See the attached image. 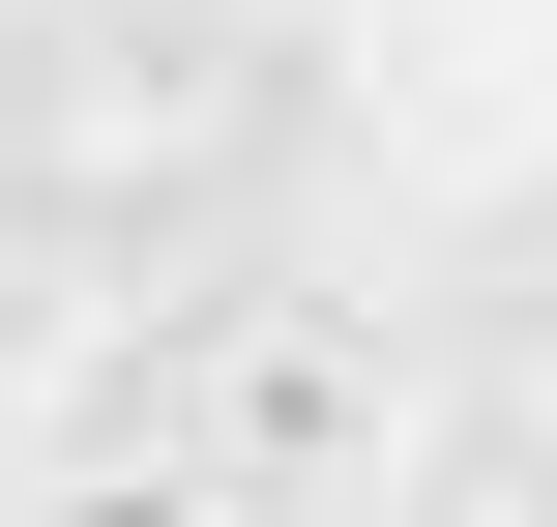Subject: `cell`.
<instances>
[{"instance_id":"cell-2","label":"cell","mask_w":557,"mask_h":527,"mask_svg":"<svg viewBox=\"0 0 557 527\" xmlns=\"http://www.w3.org/2000/svg\"><path fill=\"white\" fill-rule=\"evenodd\" d=\"M0 527H264V499H206L176 440H88V469H29V499H0Z\"/></svg>"},{"instance_id":"cell-1","label":"cell","mask_w":557,"mask_h":527,"mask_svg":"<svg viewBox=\"0 0 557 527\" xmlns=\"http://www.w3.org/2000/svg\"><path fill=\"white\" fill-rule=\"evenodd\" d=\"M147 440H176L206 499H264V527H382V499H411V323H382V293H294V264H235V293L176 323Z\"/></svg>"}]
</instances>
